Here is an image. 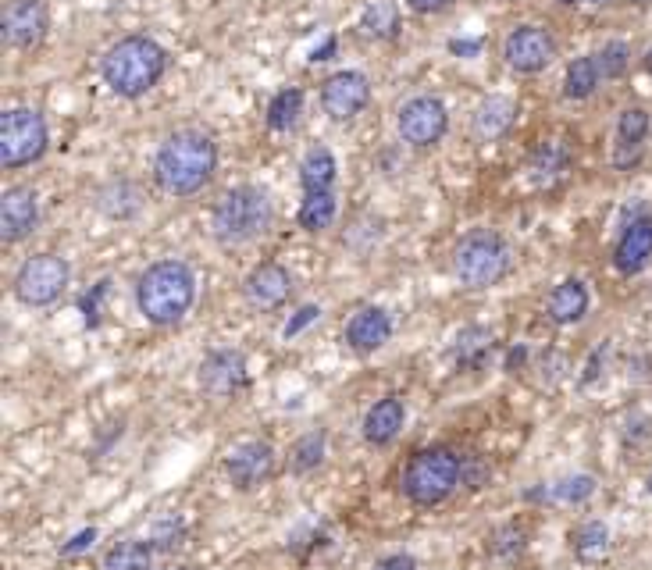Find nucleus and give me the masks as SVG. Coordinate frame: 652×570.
<instances>
[{
  "label": "nucleus",
  "mask_w": 652,
  "mask_h": 570,
  "mask_svg": "<svg viewBox=\"0 0 652 570\" xmlns=\"http://www.w3.org/2000/svg\"><path fill=\"white\" fill-rule=\"evenodd\" d=\"M218 168V147L211 132L204 129H179L164 139L154 161V179L164 193L193 196L211 182Z\"/></svg>",
  "instance_id": "1"
},
{
  "label": "nucleus",
  "mask_w": 652,
  "mask_h": 570,
  "mask_svg": "<svg viewBox=\"0 0 652 570\" xmlns=\"http://www.w3.org/2000/svg\"><path fill=\"white\" fill-rule=\"evenodd\" d=\"M196 300V275L182 261H157L150 264L136 282V307L139 314L157 328H172L193 310Z\"/></svg>",
  "instance_id": "2"
},
{
  "label": "nucleus",
  "mask_w": 652,
  "mask_h": 570,
  "mask_svg": "<svg viewBox=\"0 0 652 570\" xmlns=\"http://www.w3.org/2000/svg\"><path fill=\"white\" fill-rule=\"evenodd\" d=\"M164 68H168V54L157 40L150 36H125L115 47L107 50L104 61H100V72L104 82L118 97H143L147 90H154L161 82Z\"/></svg>",
  "instance_id": "3"
},
{
  "label": "nucleus",
  "mask_w": 652,
  "mask_h": 570,
  "mask_svg": "<svg viewBox=\"0 0 652 570\" xmlns=\"http://www.w3.org/2000/svg\"><path fill=\"white\" fill-rule=\"evenodd\" d=\"M464 481V456L453 453L449 446H432L410 456V464L403 467L400 489L421 510L442 506Z\"/></svg>",
  "instance_id": "4"
},
{
  "label": "nucleus",
  "mask_w": 652,
  "mask_h": 570,
  "mask_svg": "<svg viewBox=\"0 0 652 570\" xmlns=\"http://www.w3.org/2000/svg\"><path fill=\"white\" fill-rule=\"evenodd\" d=\"M271 218L275 214H271V200L264 189L236 186L218 200L211 228L221 246H243V243H253V239H261L271 228Z\"/></svg>",
  "instance_id": "5"
},
{
  "label": "nucleus",
  "mask_w": 652,
  "mask_h": 570,
  "mask_svg": "<svg viewBox=\"0 0 652 570\" xmlns=\"http://www.w3.org/2000/svg\"><path fill=\"white\" fill-rule=\"evenodd\" d=\"M510 268H514V253H510L506 239L489 232V228L464 236L457 253H453V271L467 289H492L510 275Z\"/></svg>",
  "instance_id": "6"
},
{
  "label": "nucleus",
  "mask_w": 652,
  "mask_h": 570,
  "mask_svg": "<svg viewBox=\"0 0 652 570\" xmlns=\"http://www.w3.org/2000/svg\"><path fill=\"white\" fill-rule=\"evenodd\" d=\"M47 154V122L40 111L15 107L0 114V161L4 168H25Z\"/></svg>",
  "instance_id": "7"
},
{
  "label": "nucleus",
  "mask_w": 652,
  "mask_h": 570,
  "mask_svg": "<svg viewBox=\"0 0 652 570\" xmlns=\"http://www.w3.org/2000/svg\"><path fill=\"white\" fill-rule=\"evenodd\" d=\"M68 261L58 253H36L18 268L15 275V300L25 307H50L54 300H61V293L68 289Z\"/></svg>",
  "instance_id": "8"
},
{
  "label": "nucleus",
  "mask_w": 652,
  "mask_h": 570,
  "mask_svg": "<svg viewBox=\"0 0 652 570\" xmlns=\"http://www.w3.org/2000/svg\"><path fill=\"white\" fill-rule=\"evenodd\" d=\"M275 464H278V456L271 442L246 439L225 453V478H229V485L236 492H253V489H261L264 481H271Z\"/></svg>",
  "instance_id": "9"
},
{
  "label": "nucleus",
  "mask_w": 652,
  "mask_h": 570,
  "mask_svg": "<svg viewBox=\"0 0 652 570\" xmlns=\"http://www.w3.org/2000/svg\"><path fill=\"white\" fill-rule=\"evenodd\" d=\"M396 125L410 147H435L449 129V114L439 97H414L400 107Z\"/></svg>",
  "instance_id": "10"
},
{
  "label": "nucleus",
  "mask_w": 652,
  "mask_h": 570,
  "mask_svg": "<svg viewBox=\"0 0 652 570\" xmlns=\"http://www.w3.org/2000/svg\"><path fill=\"white\" fill-rule=\"evenodd\" d=\"M196 378L211 399H232L250 382V367H246V357L239 350H211L200 360Z\"/></svg>",
  "instance_id": "11"
},
{
  "label": "nucleus",
  "mask_w": 652,
  "mask_h": 570,
  "mask_svg": "<svg viewBox=\"0 0 652 570\" xmlns=\"http://www.w3.org/2000/svg\"><path fill=\"white\" fill-rule=\"evenodd\" d=\"M503 57L514 72L535 75V72H542V68L553 65L556 40L542 29V25H517L514 33L506 36Z\"/></svg>",
  "instance_id": "12"
},
{
  "label": "nucleus",
  "mask_w": 652,
  "mask_h": 570,
  "mask_svg": "<svg viewBox=\"0 0 652 570\" xmlns=\"http://www.w3.org/2000/svg\"><path fill=\"white\" fill-rule=\"evenodd\" d=\"M367 100H371V82H367L364 72H335L321 86V107L335 122H346V118L360 114Z\"/></svg>",
  "instance_id": "13"
},
{
  "label": "nucleus",
  "mask_w": 652,
  "mask_h": 570,
  "mask_svg": "<svg viewBox=\"0 0 652 570\" xmlns=\"http://www.w3.org/2000/svg\"><path fill=\"white\" fill-rule=\"evenodd\" d=\"M293 296V275L282 264L264 261L243 278V300L253 310H278Z\"/></svg>",
  "instance_id": "14"
},
{
  "label": "nucleus",
  "mask_w": 652,
  "mask_h": 570,
  "mask_svg": "<svg viewBox=\"0 0 652 570\" xmlns=\"http://www.w3.org/2000/svg\"><path fill=\"white\" fill-rule=\"evenodd\" d=\"M0 36L8 47L29 50L47 36V8L43 0H15L4 11V22H0Z\"/></svg>",
  "instance_id": "15"
},
{
  "label": "nucleus",
  "mask_w": 652,
  "mask_h": 570,
  "mask_svg": "<svg viewBox=\"0 0 652 570\" xmlns=\"http://www.w3.org/2000/svg\"><path fill=\"white\" fill-rule=\"evenodd\" d=\"M40 221V200L29 186H11L0 196V239L22 243Z\"/></svg>",
  "instance_id": "16"
},
{
  "label": "nucleus",
  "mask_w": 652,
  "mask_h": 570,
  "mask_svg": "<svg viewBox=\"0 0 652 570\" xmlns=\"http://www.w3.org/2000/svg\"><path fill=\"white\" fill-rule=\"evenodd\" d=\"M343 335H346V346H350L353 353L367 357V353L382 350L385 342H389L392 318L385 314L382 307H360L357 314L346 321V332Z\"/></svg>",
  "instance_id": "17"
},
{
  "label": "nucleus",
  "mask_w": 652,
  "mask_h": 570,
  "mask_svg": "<svg viewBox=\"0 0 652 570\" xmlns=\"http://www.w3.org/2000/svg\"><path fill=\"white\" fill-rule=\"evenodd\" d=\"M649 257H652V218L649 214H638V218L628 221L617 250H613V268L620 275H638L649 264Z\"/></svg>",
  "instance_id": "18"
},
{
  "label": "nucleus",
  "mask_w": 652,
  "mask_h": 570,
  "mask_svg": "<svg viewBox=\"0 0 652 570\" xmlns=\"http://www.w3.org/2000/svg\"><path fill=\"white\" fill-rule=\"evenodd\" d=\"M403 421H407V407H403L400 396L378 399L375 407L364 414V439L371 442V446H389V442L400 435Z\"/></svg>",
  "instance_id": "19"
},
{
  "label": "nucleus",
  "mask_w": 652,
  "mask_h": 570,
  "mask_svg": "<svg viewBox=\"0 0 652 570\" xmlns=\"http://www.w3.org/2000/svg\"><path fill=\"white\" fill-rule=\"evenodd\" d=\"M517 122V104L510 97H485L478 104V111H474V136L481 139V143H496V139H503L506 132L514 129Z\"/></svg>",
  "instance_id": "20"
},
{
  "label": "nucleus",
  "mask_w": 652,
  "mask_h": 570,
  "mask_svg": "<svg viewBox=\"0 0 652 570\" xmlns=\"http://www.w3.org/2000/svg\"><path fill=\"white\" fill-rule=\"evenodd\" d=\"M588 314V289L578 278H567L549 293V318L556 325H574Z\"/></svg>",
  "instance_id": "21"
},
{
  "label": "nucleus",
  "mask_w": 652,
  "mask_h": 570,
  "mask_svg": "<svg viewBox=\"0 0 652 570\" xmlns=\"http://www.w3.org/2000/svg\"><path fill=\"white\" fill-rule=\"evenodd\" d=\"M595 496V478L592 474H571V478L549 481L542 489H531L528 499H542V503H585V499Z\"/></svg>",
  "instance_id": "22"
},
{
  "label": "nucleus",
  "mask_w": 652,
  "mask_h": 570,
  "mask_svg": "<svg viewBox=\"0 0 652 570\" xmlns=\"http://www.w3.org/2000/svg\"><path fill=\"white\" fill-rule=\"evenodd\" d=\"M567 168H571V147H567L563 139H546V143L535 150V157H531V179H535L538 186L556 182Z\"/></svg>",
  "instance_id": "23"
},
{
  "label": "nucleus",
  "mask_w": 652,
  "mask_h": 570,
  "mask_svg": "<svg viewBox=\"0 0 652 570\" xmlns=\"http://www.w3.org/2000/svg\"><path fill=\"white\" fill-rule=\"evenodd\" d=\"M335 157L328 147H314L307 150V157L300 161V182L307 193H328L335 182Z\"/></svg>",
  "instance_id": "24"
},
{
  "label": "nucleus",
  "mask_w": 652,
  "mask_h": 570,
  "mask_svg": "<svg viewBox=\"0 0 652 570\" xmlns=\"http://www.w3.org/2000/svg\"><path fill=\"white\" fill-rule=\"evenodd\" d=\"M492 332L481 325H467L457 332V342H453V360H457L460 367H481L485 364V357L492 353Z\"/></svg>",
  "instance_id": "25"
},
{
  "label": "nucleus",
  "mask_w": 652,
  "mask_h": 570,
  "mask_svg": "<svg viewBox=\"0 0 652 570\" xmlns=\"http://www.w3.org/2000/svg\"><path fill=\"white\" fill-rule=\"evenodd\" d=\"M154 567V542H139V538H125L118 546L107 549L104 570H150Z\"/></svg>",
  "instance_id": "26"
},
{
  "label": "nucleus",
  "mask_w": 652,
  "mask_h": 570,
  "mask_svg": "<svg viewBox=\"0 0 652 570\" xmlns=\"http://www.w3.org/2000/svg\"><path fill=\"white\" fill-rule=\"evenodd\" d=\"M325 449H328V435L321 432H307L300 435V439L293 442V449H289V471L293 474H310L318 471L321 464H325Z\"/></svg>",
  "instance_id": "27"
},
{
  "label": "nucleus",
  "mask_w": 652,
  "mask_h": 570,
  "mask_svg": "<svg viewBox=\"0 0 652 570\" xmlns=\"http://www.w3.org/2000/svg\"><path fill=\"white\" fill-rule=\"evenodd\" d=\"M603 72H599V61L592 57H578L571 68H567V79H563V97L567 100H585L595 93Z\"/></svg>",
  "instance_id": "28"
},
{
  "label": "nucleus",
  "mask_w": 652,
  "mask_h": 570,
  "mask_svg": "<svg viewBox=\"0 0 652 570\" xmlns=\"http://www.w3.org/2000/svg\"><path fill=\"white\" fill-rule=\"evenodd\" d=\"M610 553V528L603 521H588L574 531V556L581 563H595Z\"/></svg>",
  "instance_id": "29"
},
{
  "label": "nucleus",
  "mask_w": 652,
  "mask_h": 570,
  "mask_svg": "<svg viewBox=\"0 0 652 570\" xmlns=\"http://www.w3.org/2000/svg\"><path fill=\"white\" fill-rule=\"evenodd\" d=\"M300 111H303V93L296 86L275 93V100L268 104V129L289 132L296 125V118H300Z\"/></svg>",
  "instance_id": "30"
},
{
  "label": "nucleus",
  "mask_w": 652,
  "mask_h": 570,
  "mask_svg": "<svg viewBox=\"0 0 652 570\" xmlns=\"http://www.w3.org/2000/svg\"><path fill=\"white\" fill-rule=\"evenodd\" d=\"M139 204H143V196H139V189L129 186V182L107 186L104 193H100V211H104L107 218H132V214L139 211Z\"/></svg>",
  "instance_id": "31"
},
{
  "label": "nucleus",
  "mask_w": 652,
  "mask_h": 570,
  "mask_svg": "<svg viewBox=\"0 0 652 570\" xmlns=\"http://www.w3.org/2000/svg\"><path fill=\"white\" fill-rule=\"evenodd\" d=\"M335 196L332 193H307V200L300 204V225L307 232H321L335 221Z\"/></svg>",
  "instance_id": "32"
},
{
  "label": "nucleus",
  "mask_w": 652,
  "mask_h": 570,
  "mask_svg": "<svg viewBox=\"0 0 652 570\" xmlns=\"http://www.w3.org/2000/svg\"><path fill=\"white\" fill-rule=\"evenodd\" d=\"M360 29H364L367 36H378V40L396 36V29H400L396 4H389V0H375V4L364 11V18H360Z\"/></svg>",
  "instance_id": "33"
},
{
  "label": "nucleus",
  "mask_w": 652,
  "mask_h": 570,
  "mask_svg": "<svg viewBox=\"0 0 652 570\" xmlns=\"http://www.w3.org/2000/svg\"><path fill=\"white\" fill-rule=\"evenodd\" d=\"M617 136H620V143H631V147H642L645 136H649V114H645L642 107H628V111L620 114Z\"/></svg>",
  "instance_id": "34"
},
{
  "label": "nucleus",
  "mask_w": 652,
  "mask_h": 570,
  "mask_svg": "<svg viewBox=\"0 0 652 570\" xmlns=\"http://www.w3.org/2000/svg\"><path fill=\"white\" fill-rule=\"evenodd\" d=\"M595 61H599V72H603V79H620V75L628 72V61H631V50L628 43H606L599 54H595Z\"/></svg>",
  "instance_id": "35"
},
{
  "label": "nucleus",
  "mask_w": 652,
  "mask_h": 570,
  "mask_svg": "<svg viewBox=\"0 0 652 570\" xmlns=\"http://www.w3.org/2000/svg\"><path fill=\"white\" fill-rule=\"evenodd\" d=\"M524 549V531L517 528V524H506V528L496 531V538H492V553L496 556H514Z\"/></svg>",
  "instance_id": "36"
},
{
  "label": "nucleus",
  "mask_w": 652,
  "mask_h": 570,
  "mask_svg": "<svg viewBox=\"0 0 652 570\" xmlns=\"http://www.w3.org/2000/svg\"><path fill=\"white\" fill-rule=\"evenodd\" d=\"M182 535H186V524L175 521V517H168V521H161V524L154 528V542H157L161 549H175V546L182 542ZM157 546H154V549H157Z\"/></svg>",
  "instance_id": "37"
},
{
  "label": "nucleus",
  "mask_w": 652,
  "mask_h": 570,
  "mask_svg": "<svg viewBox=\"0 0 652 570\" xmlns=\"http://www.w3.org/2000/svg\"><path fill=\"white\" fill-rule=\"evenodd\" d=\"M107 285H111V282H107V278H104V282L93 285V293L82 296V314H86V325H90V328L100 321V300H104V296H107Z\"/></svg>",
  "instance_id": "38"
},
{
  "label": "nucleus",
  "mask_w": 652,
  "mask_h": 570,
  "mask_svg": "<svg viewBox=\"0 0 652 570\" xmlns=\"http://www.w3.org/2000/svg\"><path fill=\"white\" fill-rule=\"evenodd\" d=\"M318 318H321V307H300V310L293 314V318H289V325L282 328V335H286V339H296V335H300L303 328L314 325Z\"/></svg>",
  "instance_id": "39"
},
{
  "label": "nucleus",
  "mask_w": 652,
  "mask_h": 570,
  "mask_svg": "<svg viewBox=\"0 0 652 570\" xmlns=\"http://www.w3.org/2000/svg\"><path fill=\"white\" fill-rule=\"evenodd\" d=\"M97 542V528H82L79 535L68 542V546H61V556H75V553H86V549Z\"/></svg>",
  "instance_id": "40"
},
{
  "label": "nucleus",
  "mask_w": 652,
  "mask_h": 570,
  "mask_svg": "<svg viewBox=\"0 0 652 570\" xmlns=\"http://www.w3.org/2000/svg\"><path fill=\"white\" fill-rule=\"evenodd\" d=\"M375 570H417V560L410 553H392V556H385Z\"/></svg>",
  "instance_id": "41"
},
{
  "label": "nucleus",
  "mask_w": 652,
  "mask_h": 570,
  "mask_svg": "<svg viewBox=\"0 0 652 570\" xmlns=\"http://www.w3.org/2000/svg\"><path fill=\"white\" fill-rule=\"evenodd\" d=\"M407 4L417 11V15H435V11L449 8V0H407Z\"/></svg>",
  "instance_id": "42"
},
{
  "label": "nucleus",
  "mask_w": 652,
  "mask_h": 570,
  "mask_svg": "<svg viewBox=\"0 0 652 570\" xmlns=\"http://www.w3.org/2000/svg\"><path fill=\"white\" fill-rule=\"evenodd\" d=\"M332 54H335V40H332V36H328V40L321 43V47L314 50V54H310V61H328V57H332Z\"/></svg>",
  "instance_id": "43"
},
{
  "label": "nucleus",
  "mask_w": 652,
  "mask_h": 570,
  "mask_svg": "<svg viewBox=\"0 0 652 570\" xmlns=\"http://www.w3.org/2000/svg\"><path fill=\"white\" fill-rule=\"evenodd\" d=\"M449 50H453V54H478V43H467V40H453V43H449Z\"/></svg>",
  "instance_id": "44"
},
{
  "label": "nucleus",
  "mask_w": 652,
  "mask_h": 570,
  "mask_svg": "<svg viewBox=\"0 0 652 570\" xmlns=\"http://www.w3.org/2000/svg\"><path fill=\"white\" fill-rule=\"evenodd\" d=\"M524 357H528V350H524V346H517V350L510 353V360H506V371H517V367L524 364Z\"/></svg>",
  "instance_id": "45"
},
{
  "label": "nucleus",
  "mask_w": 652,
  "mask_h": 570,
  "mask_svg": "<svg viewBox=\"0 0 652 570\" xmlns=\"http://www.w3.org/2000/svg\"><path fill=\"white\" fill-rule=\"evenodd\" d=\"M645 72H649V75H652V47H649V50H645Z\"/></svg>",
  "instance_id": "46"
},
{
  "label": "nucleus",
  "mask_w": 652,
  "mask_h": 570,
  "mask_svg": "<svg viewBox=\"0 0 652 570\" xmlns=\"http://www.w3.org/2000/svg\"><path fill=\"white\" fill-rule=\"evenodd\" d=\"M563 4H578V0H563Z\"/></svg>",
  "instance_id": "47"
},
{
  "label": "nucleus",
  "mask_w": 652,
  "mask_h": 570,
  "mask_svg": "<svg viewBox=\"0 0 652 570\" xmlns=\"http://www.w3.org/2000/svg\"><path fill=\"white\" fill-rule=\"evenodd\" d=\"M649 492H652V478H649Z\"/></svg>",
  "instance_id": "48"
},
{
  "label": "nucleus",
  "mask_w": 652,
  "mask_h": 570,
  "mask_svg": "<svg viewBox=\"0 0 652 570\" xmlns=\"http://www.w3.org/2000/svg\"><path fill=\"white\" fill-rule=\"evenodd\" d=\"M595 4H599V0H595Z\"/></svg>",
  "instance_id": "49"
}]
</instances>
